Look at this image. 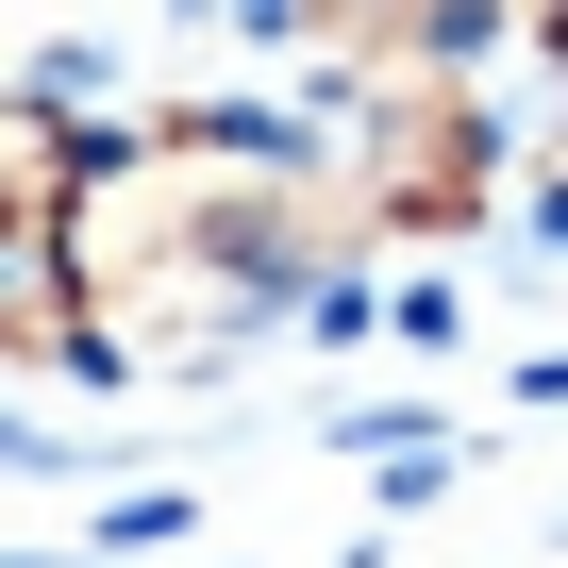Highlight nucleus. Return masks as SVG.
Here are the masks:
<instances>
[{
    "instance_id": "obj_2",
    "label": "nucleus",
    "mask_w": 568,
    "mask_h": 568,
    "mask_svg": "<svg viewBox=\"0 0 568 568\" xmlns=\"http://www.w3.org/2000/svg\"><path fill=\"white\" fill-rule=\"evenodd\" d=\"M551 68H568V0H551Z\"/></svg>"
},
{
    "instance_id": "obj_1",
    "label": "nucleus",
    "mask_w": 568,
    "mask_h": 568,
    "mask_svg": "<svg viewBox=\"0 0 568 568\" xmlns=\"http://www.w3.org/2000/svg\"><path fill=\"white\" fill-rule=\"evenodd\" d=\"M101 134H68L34 84H0V352H68V184Z\"/></svg>"
}]
</instances>
